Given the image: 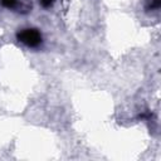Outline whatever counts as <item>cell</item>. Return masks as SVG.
<instances>
[{
    "mask_svg": "<svg viewBox=\"0 0 161 161\" xmlns=\"http://www.w3.org/2000/svg\"><path fill=\"white\" fill-rule=\"evenodd\" d=\"M161 5V0H148L146 9L147 10H153V9H158Z\"/></svg>",
    "mask_w": 161,
    "mask_h": 161,
    "instance_id": "obj_2",
    "label": "cell"
},
{
    "mask_svg": "<svg viewBox=\"0 0 161 161\" xmlns=\"http://www.w3.org/2000/svg\"><path fill=\"white\" fill-rule=\"evenodd\" d=\"M0 3L5 8H14L16 5V0H0Z\"/></svg>",
    "mask_w": 161,
    "mask_h": 161,
    "instance_id": "obj_3",
    "label": "cell"
},
{
    "mask_svg": "<svg viewBox=\"0 0 161 161\" xmlns=\"http://www.w3.org/2000/svg\"><path fill=\"white\" fill-rule=\"evenodd\" d=\"M18 39L28 47H36L42 43V35L35 29H24L18 33Z\"/></svg>",
    "mask_w": 161,
    "mask_h": 161,
    "instance_id": "obj_1",
    "label": "cell"
},
{
    "mask_svg": "<svg viewBox=\"0 0 161 161\" xmlns=\"http://www.w3.org/2000/svg\"><path fill=\"white\" fill-rule=\"evenodd\" d=\"M39 1H40L42 6H44V8H49L53 4V0H39Z\"/></svg>",
    "mask_w": 161,
    "mask_h": 161,
    "instance_id": "obj_4",
    "label": "cell"
}]
</instances>
